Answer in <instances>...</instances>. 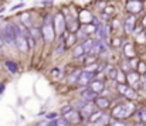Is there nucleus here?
Wrapping results in <instances>:
<instances>
[{
	"instance_id": "26",
	"label": "nucleus",
	"mask_w": 146,
	"mask_h": 126,
	"mask_svg": "<svg viewBox=\"0 0 146 126\" xmlns=\"http://www.w3.org/2000/svg\"><path fill=\"white\" fill-rule=\"evenodd\" d=\"M55 125L57 126H68V122H67L65 119H58V121H55Z\"/></svg>"
},
{
	"instance_id": "33",
	"label": "nucleus",
	"mask_w": 146,
	"mask_h": 126,
	"mask_svg": "<svg viewBox=\"0 0 146 126\" xmlns=\"http://www.w3.org/2000/svg\"><path fill=\"white\" fill-rule=\"evenodd\" d=\"M47 116H48V118H55V116H57V115H55V113H48V115H47Z\"/></svg>"
},
{
	"instance_id": "13",
	"label": "nucleus",
	"mask_w": 146,
	"mask_h": 126,
	"mask_svg": "<svg viewBox=\"0 0 146 126\" xmlns=\"http://www.w3.org/2000/svg\"><path fill=\"white\" fill-rule=\"evenodd\" d=\"M95 105H97L98 108H101V109H105V108L109 106V99L102 98V96H98L97 99H95Z\"/></svg>"
},
{
	"instance_id": "36",
	"label": "nucleus",
	"mask_w": 146,
	"mask_h": 126,
	"mask_svg": "<svg viewBox=\"0 0 146 126\" xmlns=\"http://www.w3.org/2000/svg\"><path fill=\"white\" fill-rule=\"evenodd\" d=\"M142 23H143V26H146V16L143 17V21H142Z\"/></svg>"
},
{
	"instance_id": "8",
	"label": "nucleus",
	"mask_w": 146,
	"mask_h": 126,
	"mask_svg": "<svg viewBox=\"0 0 146 126\" xmlns=\"http://www.w3.org/2000/svg\"><path fill=\"white\" fill-rule=\"evenodd\" d=\"M81 111H82V112H81V115H82V116L90 118L94 112H97V105H95V103H91V102H88V101H87V103L81 108Z\"/></svg>"
},
{
	"instance_id": "27",
	"label": "nucleus",
	"mask_w": 146,
	"mask_h": 126,
	"mask_svg": "<svg viewBox=\"0 0 146 126\" xmlns=\"http://www.w3.org/2000/svg\"><path fill=\"white\" fill-rule=\"evenodd\" d=\"M139 72H142V74L146 72V64L145 62H139Z\"/></svg>"
},
{
	"instance_id": "3",
	"label": "nucleus",
	"mask_w": 146,
	"mask_h": 126,
	"mask_svg": "<svg viewBox=\"0 0 146 126\" xmlns=\"http://www.w3.org/2000/svg\"><path fill=\"white\" fill-rule=\"evenodd\" d=\"M41 34H43L44 40L47 42H51L54 40L55 33H54V27H52V23H51V21H44L43 29H41Z\"/></svg>"
},
{
	"instance_id": "16",
	"label": "nucleus",
	"mask_w": 146,
	"mask_h": 126,
	"mask_svg": "<svg viewBox=\"0 0 146 126\" xmlns=\"http://www.w3.org/2000/svg\"><path fill=\"white\" fill-rule=\"evenodd\" d=\"M106 30H108V29H106L104 24H98L97 34L99 36V38H101V40H106V34H108V33H106Z\"/></svg>"
},
{
	"instance_id": "22",
	"label": "nucleus",
	"mask_w": 146,
	"mask_h": 126,
	"mask_svg": "<svg viewBox=\"0 0 146 126\" xmlns=\"http://www.w3.org/2000/svg\"><path fill=\"white\" fill-rule=\"evenodd\" d=\"M128 80H129V82L131 84H138V81H139V78H138V74L136 72H132V74H129V77H128Z\"/></svg>"
},
{
	"instance_id": "14",
	"label": "nucleus",
	"mask_w": 146,
	"mask_h": 126,
	"mask_svg": "<svg viewBox=\"0 0 146 126\" xmlns=\"http://www.w3.org/2000/svg\"><path fill=\"white\" fill-rule=\"evenodd\" d=\"M20 20H21V23L24 24V26H31V16H30V13L29 11H24V13H21L20 14Z\"/></svg>"
},
{
	"instance_id": "11",
	"label": "nucleus",
	"mask_w": 146,
	"mask_h": 126,
	"mask_svg": "<svg viewBox=\"0 0 146 126\" xmlns=\"http://www.w3.org/2000/svg\"><path fill=\"white\" fill-rule=\"evenodd\" d=\"M80 20H81L82 23H91V21L94 20V17H92V14H91L90 11L82 10V11L80 13Z\"/></svg>"
},
{
	"instance_id": "7",
	"label": "nucleus",
	"mask_w": 146,
	"mask_h": 126,
	"mask_svg": "<svg viewBox=\"0 0 146 126\" xmlns=\"http://www.w3.org/2000/svg\"><path fill=\"white\" fill-rule=\"evenodd\" d=\"M118 91H119L121 94H123L125 96L131 98V99H135V98H138V94H136V91H135L133 88H128L126 85H123V84H119V85H118Z\"/></svg>"
},
{
	"instance_id": "35",
	"label": "nucleus",
	"mask_w": 146,
	"mask_h": 126,
	"mask_svg": "<svg viewBox=\"0 0 146 126\" xmlns=\"http://www.w3.org/2000/svg\"><path fill=\"white\" fill-rule=\"evenodd\" d=\"M3 88H4V84H1V85H0V94L3 92Z\"/></svg>"
},
{
	"instance_id": "24",
	"label": "nucleus",
	"mask_w": 146,
	"mask_h": 126,
	"mask_svg": "<svg viewBox=\"0 0 146 126\" xmlns=\"http://www.w3.org/2000/svg\"><path fill=\"white\" fill-rule=\"evenodd\" d=\"M38 31H40L38 29H33V30L30 31V36H33L36 40H38V37H40V33H38Z\"/></svg>"
},
{
	"instance_id": "29",
	"label": "nucleus",
	"mask_w": 146,
	"mask_h": 126,
	"mask_svg": "<svg viewBox=\"0 0 146 126\" xmlns=\"http://www.w3.org/2000/svg\"><path fill=\"white\" fill-rule=\"evenodd\" d=\"M142 86L146 89V72L143 74V77H142Z\"/></svg>"
},
{
	"instance_id": "32",
	"label": "nucleus",
	"mask_w": 146,
	"mask_h": 126,
	"mask_svg": "<svg viewBox=\"0 0 146 126\" xmlns=\"http://www.w3.org/2000/svg\"><path fill=\"white\" fill-rule=\"evenodd\" d=\"M36 126H47V122H38Z\"/></svg>"
},
{
	"instance_id": "20",
	"label": "nucleus",
	"mask_w": 146,
	"mask_h": 126,
	"mask_svg": "<svg viewBox=\"0 0 146 126\" xmlns=\"http://www.w3.org/2000/svg\"><path fill=\"white\" fill-rule=\"evenodd\" d=\"M125 54H126L128 57H133V55H135V51H133V47H132L131 42H126V44H125Z\"/></svg>"
},
{
	"instance_id": "18",
	"label": "nucleus",
	"mask_w": 146,
	"mask_h": 126,
	"mask_svg": "<svg viewBox=\"0 0 146 126\" xmlns=\"http://www.w3.org/2000/svg\"><path fill=\"white\" fill-rule=\"evenodd\" d=\"M81 45H82V48H84L85 54H88V52L91 51V48L94 47V41H92V40H85V41L82 42Z\"/></svg>"
},
{
	"instance_id": "9",
	"label": "nucleus",
	"mask_w": 146,
	"mask_h": 126,
	"mask_svg": "<svg viewBox=\"0 0 146 126\" xmlns=\"http://www.w3.org/2000/svg\"><path fill=\"white\" fill-rule=\"evenodd\" d=\"M128 10L131 11V13H139L142 9H143V3L141 1V0H129L128 1Z\"/></svg>"
},
{
	"instance_id": "15",
	"label": "nucleus",
	"mask_w": 146,
	"mask_h": 126,
	"mask_svg": "<svg viewBox=\"0 0 146 126\" xmlns=\"http://www.w3.org/2000/svg\"><path fill=\"white\" fill-rule=\"evenodd\" d=\"M81 96H82L85 101H90V99H94V98L97 96V94H95V92H92L90 88H87V89H84V91L81 92Z\"/></svg>"
},
{
	"instance_id": "5",
	"label": "nucleus",
	"mask_w": 146,
	"mask_h": 126,
	"mask_svg": "<svg viewBox=\"0 0 146 126\" xmlns=\"http://www.w3.org/2000/svg\"><path fill=\"white\" fill-rule=\"evenodd\" d=\"M64 119H65L68 123H78V122H81L82 116H81V113L77 112V111H68V112L64 113Z\"/></svg>"
},
{
	"instance_id": "2",
	"label": "nucleus",
	"mask_w": 146,
	"mask_h": 126,
	"mask_svg": "<svg viewBox=\"0 0 146 126\" xmlns=\"http://www.w3.org/2000/svg\"><path fill=\"white\" fill-rule=\"evenodd\" d=\"M0 36L3 38V41L7 44H14V29L11 23H3L1 29H0Z\"/></svg>"
},
{
	"instance_id": "31",
	"label": "nucleus",
	"mask_w": 146,
	"mask_h": 126,
	"mask_svg": "<svg viewBox=\"0 0 146 126\" xmlns=\"http://www.w3.org/2000/svg\"><path fill=\"white\" fill-rule=\"evenodd\" d=\"M68 111H70V106H65V108H62V109H61V112H62V115H64L65 112H68Z\"/></svg>"
},
{
	"instance_id": "4",
	"label": "nucleus",
	"mask_w": 146,
	"mask_h": 126,
	"mask_svg": "<svg viewBox=\"0 0 146 126\" xmlns=\"http://www.w3.org/2000/svg\"><path fill=\"white\" fill-rule=\"evenodd\" d=\"M65 26H67V21L64 19V14L62 13H57L55 17H54V26H52L54 27V31H57L58 34H62Z\"/></svg>"
},
{
	"instance_id": "23",
	"label": "nucleus",
	"mask_w": 146,
	"mask_h": 126,
	"mask_svg": "<svg viewBox=\"0 0 146 126\" xmlns=\"http://www.w3.org/2000/svg\"><path fill=\"white\" fill-rule=\"evenodd\" d=\"M101 116H102V115H101ZM106 121H108V116H102L101 119L98 118L97 125H98V126H104V125H106Z\"/></svg>"
},
{
	"instance_id": "28",
	"label": "nucleus",
	"mask_w": 146,
	"mask_h": 126,
	"mask_svg": "<svg viewBox=\"0 0 146 126\" xmlns=\"http://www.w3.org/2000/svg\"><path fill=\"white\" fill-rule=\"evenodd\" d=\"M23 6H24V4H23V3H20V4H16V6H13V7H11L10 10H11V11H14V10H17V9H20V7H23Z\"/></svg>"
},
{
	"instance_id": "34",
	"label": "nucleus",
	"mask_w": 146,
	"mask_h": 126,
	"mask_svg": "<svg viewBox=\"0 0 146 126\" xmlns=\"http://www.w3.org/2000/svg\"><path fill=\"white\" fill-rule=\"evenodd\" d=\"M3 44H4V41H3V38H1V36H0V48L3 47Z\"/></svg>"
},
{
	"instance_id": "19",
	"label": "nucleus",
	"mask_w": 146,
	"mask_h": 126,
	"mask_svg": "<svg viewBox=\"0 0 146 126\" xmlns=\"http://www.w3.org/2000/svg\"><path fill=\"white\" fill-rule=\"evenodd\" d=\"M84 54H85V51H84V48H82L81 44L74 48V57H75V58H80V57H82Z\"/></svg>"
},
{
	"instance_id": "1",
	"label": "nucleus",
	"mask_w": 146,
	"mask_h": 126,
	"mask_svg": "<svg viewBox=\"0 0 146 126\" xmlns=\"http://www.w3.org/2000/svg\"><path fill=\"white\" fill-rule=\"evenodd\" d=\"M135 112V106L132 102H126V103H121L118 106H115L112 109V116L116 119H125L129 118L132 113Z\"/></svg>"
},
{
	"instance_id": "6",
	"label": "nucleus",
	"mask_w": 146,
	"mask_h": 126,
	"mask_svg": "<svg viewBox=\"0 0 146 126\" xmlns=\"http://www.w3.org/2000/svg\"><path fill=\"white\" fill-rule=\"evenodd\" d=\"M94 75H95V72H92V71H82V72H80V75H78V84L80 85H87L88 82H91V80L94 78Z\"/></svg>"
},
{
	"instance_id": "12",
	"label": "nucleus",
	"mask_w": 146,
	"mask_h": 126,
	"mask_svg": "<svg viewBox=\"0 0 146 126\" xmlns=\"http://www.w3.org/2000/svg\"><path fill=\"white\" fill-rule=\"evenodd\" d=\"M90 89L98 95L99 92L104 91V82H102V81H94V82L91 84V86H90Z\"/></svg>"
},
{
	"instance_id": "10",
	"label": "nucleus",
	"mask_w": 146,
	"mask_h": 126,
	"mask_svg": "<svg viewBox=\"0 0 146 126\" xmlns=\"http://www.w3.org/2000/svg\"><path fill=\"white\" fill-rule=\"evenodd\" d=\"M133 29H135V17L133 16H129L125 20V30H126V33H132Z\"/></svg>"
},
{
	"instance_id": "25",
	"label": "nucleus",
	"mask_w": 146,
	"mask_h": 126,
	"mask_svg": "<svg viewBox=\"0 0 146 126\" xmlns=\"http://www.w3.org/2000/svg\"><path fill=\"white\" fill-rule=\"evenodd\" d=\"M139 115H141L142 122H145V123H146V108H142V109L139 111Z\"/></svg>"
},
{
	"instance_id": "30",
	"label": "nucleus",
	"mask_w": 146,
	"mask_h": 126,
	"mask_svg": "<svg viewBox=\"0 0 146 126\" xmlns=\"http://www.w3.org/2000/svg\"><path fill=\"white\" fill-rule=\"evenodd\" d=\"M109 126H126V125H125V122H115V123H112Z\"/></svg>"
},
{
	"instance_id": "17",
	"label": "nucleus",
	"mask_w": 146,
	"mask_h": 126,
	"mask_svg": "<svg viewBox=\"0 0 146 126\" xmlns=\"http://www.w3.org/2000/svg\"><path fill=\"white\" fill-rule=\"evenodd\" d=\"M4 65H6V68H7L10 72H13V74L19 71V67H17V64H16L14 61H6Z\"/></svg>"
},
{
	"instance_id": "21",
	"label": "nucleus",
	"mask_w": 146,
	"mask_h": 126,
	"mask_svg": "<svg viewBox=\"0 0 146 126\" xmlns=\"http://www.w3.org/2000/svg\"><path fill=\"white\" fill-rule=\"evenodd\" d=\"M106 74H108V77H109V78L115 80V78H116V74H118V71H116L113 67H108V68H106Z\"/></svg>"
}]
</instances>
